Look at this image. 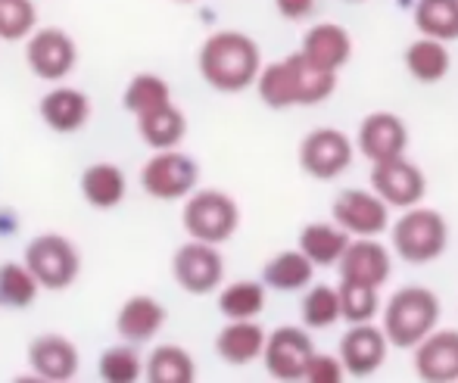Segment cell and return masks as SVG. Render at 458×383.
<instances>
[{
	"instance_id": "6da1fadb",
	"label": "cell",
	"mask_w": 458,
	"mask_h": 383,
	"mask_svg": "<svg viewBox=\"0 0 458 383\" xmlns=\"http://www.w3.org/2000/svg\"><path fill=\"white\" fill-rule=\"evenodd\" d=\"M199 75L209 88L222 94H237L256 84V75L262 69L259 44L243 31H216L203 41L197 56Z\"/></svg>"
},
{
	"instance_id": "7a4b0ae2",
	"label": "cell",
	"mask_w": 458,
	"mask_h": 383,
	"mask_svg": "<svg viewBox=\"0 0 458 383\" xmlns=\"http://www.w3.org/2000/svg\"><path fill=\"white\" fill-rule=\"evenodd\" d=\"M440 321V300L428 287H403L384 309V336L396 349H415Z\"/></svg>"
},
{
	"instance_id": "3957f363",
	"label": "cell",
	"mask_w": 458,
	"mask_h": 383,
	"mask_svg": "<svg viewBox=\"0 0 458 383\" xmlns=\"http://www.w3.org/2000/svg\"><path fill=\"white\" fill-rule=\"evenodd\" d=\"M25 268L35 275L41 290H66L79 281L81 271V256L75 250V243L63 234H38L35 240H29L22 256Z\"/></svg>"
},
{
	"instance_id": "277c9868",
	"label": "cell",
	"mask_w": 458,
	"mask_h": 383,
	"mask_svg": "<svg viewBox=\"0 0 458 383\" xmlns=\"http://www.w3.org/2000/svg\"><path fill=\"white\" fill-rule=\"evenodd\" d=\"M449 228L446 218L434 209L409 206L403 218L393 225V250L409 265H428L446 252Z\"/></svg>"
},
{
	"instance_id": "5b68a950",
	"label": "cell",
	"mask_w": 458,
	"mask_h": 383,
	"mask_svg": "<svg viewBox=\"0 0 458 383\" xmlns=\"http://www.w3.org/2000/svg\"><path fill=\"white\" fill-rule=\"evenodd\" d=\"M184 200L182 222L187 237L212 246L234 237L237 225H241V209H237L234 197H228L225 191H193Z\"/></svg>"
},
{
	"instance_id": "8992f818",
	"label": "cell",
	"mask_w": 458,
	"mask_h": 383,
	"mask_svg": "<svg viewBox=\"0 0 458 383\" xmlns=\"http://www.w3.org/2000/svg\"><path fill=\"white\" fill-rule=\"evenodd\" d=\"M199 181V166L187 153H178V147L172 150H157L140 168V187L147 197L159 200V203H175L197 191Z\"/></svg>"
},
{
	"instance_id": "52a82bcc",
	"label": "cell",
	"mask_w": 458,
	"mask_h": 383,
	"mask_svg": "<svg viewBox=\"0 0 458 383\" xmlns=\"http://www.w3.org/2000/svg\"><path fill=\"white\" fill-rule=\"evenodd\" d=\"M172 277L191 296L212 294L225 277V259L218 246L203 243V240H187L172 256Z\"/></svg>"
},
{
	"instance_id": "ba28073f",
	"label": "cell",
	"mask_w": 458,
	"mask_h": 383,
	"mask_svg": "<svg viewBox=\"0 0 458 383\" xmlns=\"http://www.w3.org/2000/svg\"><path fill=\"white\" fill-rule=\"evenodd\" d=\"M25 41V63L41 81H63L79 63V44L63 29H35Z\"/></svg>"
},
{
	"instance_id": "9c48e42d",
	"label": "cell",
	"mask_w": 458,
	"mask_h": 383,
	"mask_svg": "<svg viewBox=\"0 0 458 383\" xmlns=\"http://www.w3.org/2000/svg\"><path fill=\"white\" fill-rule=\"evenodd\" d=\"M352 162V144L337 128H315L300 144V166L318 181H331Z\"/></svg>"
},
{
	"instance_id": "30bf717a",
	"label": "cell",
	"mask_w": 458,
	"mask_h": 383,
	"mask_svg": "<svg viewBox=\"0 0 458 383\" xmlns=\"http://www.w3.org/2000/svg\"><path fill=\"white\" fill-rule=\"evenodd\" d=\"M371 187L386 206H399V209H409V206H418L424 200V191H428V178L418 166H411L405 156H396V159H384L374 162L371 168Z\"/></svg>"
},
{
	"instance_id": "8fae6325",
	"label": "cell",
	"mask_w": 458,
	"mask_h": 383,
	"mask_svg": "<svg viewBox=\"0 0 458 383\" xmlns=\"http://www.w3.org/2000/svg\"><path fill=\"white\" fill-rule=\"evenodd\" d=\"M312 355V336L300 328H277L266 336V346H262L266 371L275 380H302Z\"/></svg>"
},
{
	"instance_id": "7c38bea8",
	"label": "cell",
	"mask_w": 458,
	"mask_h": 383,
	"mask_svg": "<svg viewBox=\"0 0 458 383\" xmlns=\"http://www.w3.org/2000/svg\"><path fill=\"white\" fill-rule=\"evenodd\" d=\"M334 225L356 237H377L390 228V209L377 193L368 191H344L331 206Z\"/></svg>"
},
{
	"instance_id": "4fadbf2b",
	"label": "cell",
	"mask_w": 458,
	"mask_h": 383,
	"mask_svg": "<svg viewBox=\"0 0 458 383\" xmlns=\"http://www.w3.org/2000/svg\"><path fill=\"white\" fill-rule=\"evenodd\" d=\"M29 365L44 383H66L79 374V346L63 334H41L29 346Z\"/></svg>"
},
{
	"instance_id": "5bb4252c",
	"label": "cell",
	"mask_w": 458,
	"mask_h": 383,
	"mask_svg": "<svg viewBox=\"0 0 458 383\" xmlns=\"http://www.w3.org/2000/svg\"><path fill=\"white\" fill-rule=\"evenodd\" d=\"M386 336L380 328H371V321L356 324L340 340V365L352 378H371L386 359Z\"/></svg>"
},
{
	"instance_id": "9a60e30c",
	"label": "cell",
	"mask_w": 458,
	"mask_h": 383,
	"mask_svg": "<svg viewBox=\"0 0 458 383\" xmlns=\"http://www.w3.org/2000/svg\"><path fill=\"white\" fill-rule=\"evenodd\" d=\"M415 374L428 383L458 380V330H430L415 346Z\"/></svg>"
},
{
	"instance_id": "2e32d148",
	"label": "cell",
	"mask_w": 458,
	"mask_h": 383,
	"mask_svg": "<svg viewBox=\"0 0 458 383\" xmlns=\"http://www.w3.org/2000/svg\"><path fill=\"white\" fill-rule=\"evenodd\" d=\"M38 113H41V122L56 134H75L88 125L91 119V100H88L85 90L79 88H54L41 97L38 103Z\"/></svg>"
},
{
	"instance_id": "e0dca14e",
	"label": "cell",
	"mask_w": 458,
	"mask_h": 383,
	"mask_svg": "<svg viewBox=\"0 0 458 383\" xmlns=\"http://www.w3.org/2000/svg\"><path fill=\"white\" fill-rule=\"evenodd\" d=\"M390 252L386 246H380L374 237H359L356 243L350 240V246L340 256V277L344 281L368 284V287H384L390 277Z\"/></svg>"
},
{
	"instance_id": "ac0fdd59",
	"label": "cell",
	"mask_w": 458,
	"mask_h": 383,
	"mask_svg": "<svg viewBox=\"0 0 458 383\" xmlns=\"http://www.w3.org/2000/svg\"><path fill=\"white\" fill-rule=\"evenodd\" d=\"M409 147V132L405 122L393 113H371L359 125V150H362L371 162L396 159Z\"/></svg>"
},
{
	"instance_id": "d6986e66",
	"label": "cell",
	"mask_w": 458,
	"mask_h": 383,
	"mask_svg": "<svg viewBox=\"0 0 458 383\" xmlns=\"http://www.w3.org/2000/svg\"><path fill=\"white\" fill-rule=\"evenodd\" d=\"M165 318H169V311H165V306L157 296L134 294L122 302L119 315H115V330H119V336L125 343L138 346V343L153 340L165 328Z\"/></svg>"
},
{
	"instance_id": "ffe728a7",
	"label": "cell",
	"mask_w": 458,
	"mask_h": 383,
	"mask_svg": "<svg viewBox=\"0 0 458 383\" xmlns=\"http://www.w3.org/2000/svg\"><path fill=\"white\" fill-rule=\"evenodd\" d=\"M284 63L287 72V88H290V103L293 106H315L325 103L337 88V72H325V69L312 66L302 54H290Z\"/></svg>"
},
{
	"instance_id": "44dd1931",
	"label": "cell",
	"mask_w": 458,
	"mask_h": 383,
	"mask_svg": "<svg viewBox=\"0 0 458 383\" xmlns=\"http://www.w3.org/2000/svg\"><path fill=\"white\" fill-rule=\"evenodd\" d=\"M302 56H306L312 66L325 69V72H337L340 66H346L352 56V38L344 25L321 22L315 29L306 31L302 38Z\"/></svg>"
},
{
	"instance_id": "7402d4cb",
	"label": "cell",
	"mask_w": 458,
	"mask_h": 383,
	"mask_svg": "<svg viewBox=\"0 0 458 383\" xmlns=\"http://www.w3.org/2000/svg\"><path fill=\"white\" fill-rule=\"evenodd\" d=\"M262 346H266V330L253 321V318H243V321H228L216 336V353L228 365H250V362L262 359Z\"/></svg>"
},
{
	"instance_id": "603a6c76",
	"label": "cell",
	"mask_w": 458,
	"mask_h": 383,
	"mask_svg": "<svg viewBox=\"0 0 458 383\" xmlns=\"http://www.w3.org/2000/svg\"><path fill=\"white\" fill-rule=\"evenodd\" d=\"M138 119V134L150 150H172L184 140L187 134V115L175 103H163L157 109L134 115Z\"/></svg>"
},
{
	"instance_id": "cb8c5ba5",
	"label": "cell",
	"mask_w": 458,
	"mask_h": 383,
	"mask_svg": "<svg viewBox=\"0 0 458 383\" xmlns=\"http://www.w3.org/2000/svg\"><path fill=\"white\" fill-rule=\"evenodd\" d=\"M128 181L115 162H94L81 172V193L94 209H115L125 200Z\"/></svg>"
},
{
	"instance_id": "d4e9b609",
	"label": "cell",
	"mask_w": 458,
	"mask_h": 383,
	"mask_svg": "<svg viewBox=\"0 0 458 383\" xmlns=\"http://www.w3.org/2000/svg\"><path fill=\"white\" fill-rule=\"evenodd\" d=\"M346 246H350V234L340 228V225L315 222L300 231V252L312 265H318V268L337 265Z\"/></svg>"
},
{
	"instance_id": "484cf974",
	"label": "cell",
	"mask_w": 458,
	"mask_h": 383,
	"mask_svg": "<svg viewBox=\"0 0 458 383\" xmlns=\"http://www.w3.org/2000/svg\"><path fill=\"white\" fill-rule=\"evenodd\" d=\"M449 66H453V60H449L446 44L437 41V38H421V41L405 47V69H409V75L415 81L421 84L443 81L449 75Z\"/></svg>"
},
{
	"instance_id": "4316f807",
	"label": "cell",
	"mask_w": 458,
	"mask_h": 383,
	"mask_svg": "<svg viewBox=\"0 0 458 383\" xmlns=\"http://www.w3.org/2000/svg\"><path fill=\"white\" fill-rule=\"evenodd\" d=\"M312 275H315V265L300 250H287V252H277L275 259L266 262L262 284L272 290H281V294H293V290L309 287Z\"/></svg>"
},
{
	"instance_id": "83f0119b",
	"label": "cell",
	"mask_w": 458,
	"mask_h": 383,
	"mask_svg": "<svg viewBox=\"0 0 458 383\" xmlns=\"http://www.w3.org/2000/svg\"><path fill=\"white\" fill-rule=\"evenodd\" d=\"M144 378L150 383H193L197 380V365L191 353L175 343H163L144 362Z\"/></svg>"
},
{
	"instance_id": "f1b7e54d",
	"label": "cell",
	"mask_w": 458,
	"mask_h": 383,
	"mask_svg": "<svg viewBox=\"0 0 458 383\" xmlns=\"http://www.w3.org/2000/svg\"><path fill=\"white\" fill-rule=\"evenodd\" d=\"M415 29L424 38L449 44L458 38V0H418Z\"/></svg>"
},
{
	"instance_id": "f546056e",
	"label": "cell",
	"mask_w": 458,
	"mask_h": 383,
	"mask_svg": "<svg viewBox=\"0 0 458 383\" xmlns=\"http://www.w3.org/2000/svg\"><path fill=\"white\" fill-rule=\"evenodd\" d=\"M266 309V284L259 281H234L218 294V311L228 321L256 318Z\"/></svg>"
},
{
	"instance_id": "4dcf8cb0",
	"label": "cell",
	"mask_w": 458,
	"mask_h": 383,
	"mask_svg": "<svg viewBox=\"0 0 458 383\" xmlns=\"http://www.w3.org/2000/svg\"><path fill=\"white\" fill-rule=\"evenodd\" d=\"M163 103H172V88H169V81L157 72H138L128 81L125 94H122V106L131 115L157 109V106H163Z\"/></svg>"
},
{
	"instance_id": "1f68e13d",
	"label": "cell",
	"mask_w": 458,
	"mask_h": 383,
	"mask_svg": "<svg viewBox=\"0 0 458 383\" xmlns=\"http://www.w3.org/2000/svg\"><path fill=\"white\" fill-rule=\"evenodd\" d=\"M38 281L25 262L0 265V309H29L38 300Z\"/></svg>"
},
{
	"instance_id": "d6a6232c",
	"label": "cell",
	"mask_w": 458,
	"mask_h": 383,
	"mask_svg": "<svg viewBox=\"0 0 458 383\" xmlns=\"http://www.w3.org/2000/svg\"><path fill=\"white\" fill-rule=\"evenodd\" d=\"M97 371L106 383H134L144 378V359L138 355L134 343H122V346H109L100 355Z\"/></svg>"
},
{
	"instance_id": "836d02e7",
	"label": "cell",
	"mask_w": 458,
	"mask_h": 383,
	"mask_svg": "<svg viewBox=\"0 0 458 383\" xmlns=\"http://www.w3.org/2000/svg\"><path fill=\"white\" fill-rule=\"evenodd\" d=\"M337 296H340V318H346L350 324H365L380 311L377 287H368V284L340 281Z\"/></svg>"
},
{
	"instance_id": "e575fe53",
	"label": "cell",
	"mask_w": 458,
	"mask_h": 383,
	"mask_svg": "<svg viewBox=\"0 0 458 383\" xmlns=\"http://www.w3.org/2000/svg\"><path fill=\"white\" fill-rule=\"evenodd\" d=\"M300 315H302V324L306 328H315V330H325V328H334L340 321V296L334 287H312L306 296H302V306H300Z\"/></svg>"
},
{
	"instance_id": "d590c367",
	"label": "cell",
	"mask_w": 458,
	"mask_h": 383,
	"mask_svg": "<svg viewBox=\"0 0 458 383\" xmlns=\"http://www.w3.org/2000/svg\"><path fill=\"white\" fill-rule=\"evenodd\" d=\"M38 25L35 0H0V41H25Z\"/></svg>"
},
{
	"instance_id": "8d00e7d4",
	"label": "cell",
	"mask_w": 458,
	"mask_h": 383,
	"mask_svg": "<svg viewBox=\"0 0 458 383\" xmlns=\"http://www.w3.org/2000/svg\"><path fill=\"white\" fill-rule=\"evenodd\" d=\"M344 365H340V359H334V355H312L306 365V374H302V380L309 383H344Z\"/></svg>"
},
{
	"instance_id": "74e56055",
	"label": "cell",
	"mask_w": 458,
	"mask_h": 383,
	"mask_svg": "<svg viewBox=\"0 0 458 383\" xmlns=\"http://www.w3.org/2000/svg\"><path fill=\"white\" fill-rule=\"evenodd\" d=\"M315 4H318V0H275L277 13H281L284 19H290V22H300V19L312 16Z\"/></svg>"
},
{
	"instance_id": "f35d334b",
	"label": "cell",
	"mask_w": 458,
	"mask_h": 383,
	"mask_svg": "<svg viewBox=\"0 0 458 383\" xmlns=\"http://www.w3.org/2000/svg\"><path fill=\"white\" fill-rule=\"evenodd\" d=\"M178 4H193V0H178Z\"/></svg>"
}]
</instances>
